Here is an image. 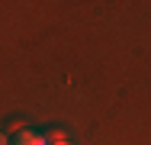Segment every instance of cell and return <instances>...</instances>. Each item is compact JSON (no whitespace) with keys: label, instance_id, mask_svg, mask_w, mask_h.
I'll return each instance as SVG.
<instances>
[{"label":"cell","instance_id":"obj_1","mask_svg":"<svg viewBox=\"0 0 151 145\" xmlns=\"http://www.w3.org/2000/svg\"><path fill=\"white\" fill-rule=\"evenodd\" d=\"M10 145H48V139H45V136H39V132H32V129H23V132H19Z\"/></svg>","mask_w":151,"mask_h":145},{"label":"cell","instance_id":"obj_2","mask_svg":"<svg viewBox=\"0 0 151 145\" xmlns=\"http://www.w3.org/2000/svg\"><path fill=\"white\" fill-rule=\"evenodd\" d=\"M0 145H10V142H6V136H3V132H0Z\"/></svg>","mask_w":151,"mask_h":145},{"label":"cell","instance_id":"obj_3","mask_svg":"<svg viewBox=\"0 0 151 145\" xmlns=\"http://www.w3.org/2000/svg\"><path fill=\"white\" fill-rule=\"evenodd\" d=\"M64 145H77V142H64Z\"/></svg>","mask_w":151,"mask_h":145}]
</instances>
